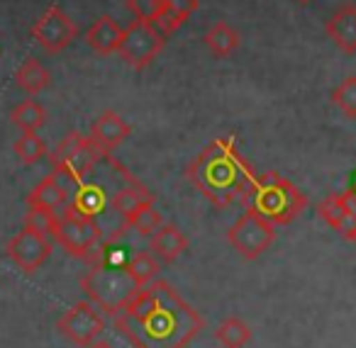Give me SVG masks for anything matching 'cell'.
<instances>
[{
    "label": "cell",
    "instance_id": "cell-6",
    "mask_svg": "<svg viewBox=\"0 0 356 348\" xmlns=\"http://www.w3.org/2000/svg\"><path fill=\"white\" fill-rule=\"evenodd\" d=\"M51 236L59 246H64L71 256H79V258H88L95 251V246L103 241V229L95 222V217L81 215L74 207H66L61 212H56V222Z\"/></svg>",
    "mask_w": 356,
    "mask_h": 348
},
{
    "label": "cell",
    "instance_id": "cell-32",
    "mask_svg": "<svg viewBox=\"0 0 356 348\" xmlns=\"http://www.w3.org/2000/svg\"><path fill=\"white\" fill-rule=\"evenodd\" d=\"M339 200H341V205H344V210H346V217H349V219L356 224V190L341 192Z\"/></svg>",
    "mask_w": 356,
    "mask_h": 348
},
{
    "label": "cell",
    "instance_id": "cell-1",
    "mask_svg": "<svg viewBox=\"0 0 356 348\" xmlns=\"http://www.w3.org/2000/svg\"><path fill=\"white\" fill-rule=\"evenodd\" d=\"M113 319L118 333L134 348H186L205 326L198 309L166 280L139 288Z\"/></svg>",
    "mask_w": 356,
    "mask_h": 348
},
{
    "label": "cell",
    "instance_id": "cell-26",
    "mask_svg": "<svg viewBox=\"0 0 356 348\" xmlns=\"http://www.w3.org/2000/svg\"><path fill=\"white\" fill-rule=\"evenodd\" d=\"M15 156L20 158L25 166H35L37 161L47 156V144L42 137H37V132H25L15 142Z\"/></svg>",
    "mask_w": 356,
    "mask_h": 348
},
{
    "label": "cell",
    "instance_id": "cell-27",
    "mask_svg": "<svg viewBox=\"0 0 356 348\" xmlns=\"http://www.w3.org/2000/svg\"><path fill=\"white\" fill-rule=\"evenodd\" d=\"M332 103H334L349 119H356V76H346V78L332 90Z\"/></svg>",
    "mask_w": 356,
    "mask_h": 348
},
{
    "label": "cell",
    "instance_id": "cell-19",
    "mask_svg": "<svg viewBox=\"0 0 356 348\" xmlns=\"http://www.w3.org/2000/svg\"><path fill=\"white\" fill-rule=\"evenodd\" d=\"M159 268H161V263H159L152 251H134L127 263H124V270H127V275L134 280L137 288L154 283L159 275Z\"/></svg>",
    "mask_w": 356,
    "mask_h": 348
},
{
    "label": "cell",
    "instance_id": "cell-24",
    "mask_svg": "<svg viewBox=\"0 0 356 348\" xmlns=\"http://www.w3.org/2000/svg\"><path fill=\"white\" fill-rule=\"evenodd\" d=\"M156 202V200H154ZM154 202H147V205H142L139 207L134 215H129L127 219L122 222L124 224V229H132V231H137L139 236H152L154 231H156V226L159 224H163V219H161V215H159L156 210H154Z\"/></svg>",
    "mask_w": 356,
    "mask_h": 348
},
{
    "label": "cell",
    "instance_id": "cell-23",
    "mask_svg": "<svg viewBox=\"0 0 356 348\" xmlns=\"http://www.w3.org/2000/svg\"><path fill=\"white\" fill-rule=\"evenodd\" d=\"M10 119L22 132H37V129L47 124V110L37 100H25V103H20L13 110Z\"/></svg>",
    "mask_w": 356,
    "mask_h": 348
},
{
    "label": "cell",
    "instance_id": "cell-22",
    "mask_svg": "<svg viewBox=\"0 0 356 348\" xmlns=\"http://www.w3.org/2000/svg\"><path fill=\"white\" fill-rule=\"evenodd\" d=\"M215 338L222 343V348H244L252 341V329L239 317H229L215 331Z\"/></svg>",
    "mask_w": 356,
    "mask_h": 348
},
{
    "label": "cell",
    "instance_id": "cell-17",
    "mask_svg": "<svg viewBox=\"0 0 356 348\" xmlns=\"http://www.w3.org/2000/svg\"><path fill=\"white\" fill-rule=\"evenodd\" d=\"M154 200H156V197H154L152 192L142 185V183H137L134 178H129L127 185H122L120 190H115V195L110 197V207H113L122 219H127V217L134 215L142 205L154 202Z\"/></svg>",
    "mask_w": 356,
    "mask_h": 348
},
{
    "label": "cell",
    "instance_id": "cell-20",
    "mask_svg": "<svg viewBox=\"0 0 356 348\" xmlns=\"http://www.w3.org/2000/svg\"><path fill=\"white\" fill-rule=\"evenodd\" d=\"M15 83L20 85L25 93L37 95L51 83V74L40 64V61L30 56V59L22 61V66L15 71Z\"/></svg>",
    "mask_w": 356,
    "mask_h": 348
},
{
    "label": "cell",
    "instance_id": "cell-13",
    "mask_svg": "<svg viewBox=\"0 0 356 348\" xmlns=\"http://www.w3.org/2000/svg\"><path fill=\"white\" fill-rule=\"evenodd\" d=\"M186 249H188V236L178 229L176 224H168V222L159 224L156 231L149 236V251L163 265H171L173 260H178Z\"/></svg>",
    "mask_w": 356,
    "mask_h": 348
},
{
    "label": "cell",
    "instance_id": "cell-35",
    "mask_svg": "<svg viewBox=\"0 0 356 348\" xmlns=\"http://www.w3.org/2000/svg\"><path fill=\"white\" fill-rule=\"evenodd\" d=\"M298 3H310V0H298Z\"/></svg>",
    "mask_w": 356,
    "mask_h": 348
},
{
    "label": "cell",
    "instance_id": "cell-34",
    "mask_svg": "<svg viewBox=\"0 0 356 348\" xmlns=\"http://www.w3.org/2000/svg\"><path fill=\"white\" fill-rule=\"evenodd\" d=\"M344 239H346V241H351V244H356V224L351 226L349 231H346V236H344Z\"/></svg>",
    "mask_w": 356,
    "mask_h": 348
},
{
    "label": "cell",
    "instance_id": "cell-7",
    "mask_svg": "<svg viewBox=\"0 0 356 348\" xmlns=\"http://www.w3.org/2000/svg\"><path fill=\"white\" fill-rule=\"evenodd\" d=\"M227 241L242 258L254 260L266 254L268 246L276 241V224H271L257 210L247 207L244 215L227 229Z\"/></svg>",
    "mask_w": 356,
    "mask_h": 348
},
{
    "label": "cell",
    "instance_id": "cell-5",
    "mask_svg": "<svg viewBox=\"0 0 356 348\" xmlns=\"http://www.w3.org/2000/svg\"><path fill=\"white\" fill-rule=\"evenodd\" d=\"M105 156L108 154L90 137H83L81 132H71L66 134V139H61V144L51 151L49 158L54 166V176L64 178L66 183L79 188L86 181V176L98 166L100 158Z\"/></svg>",
    "mask_w": 356,
    "mask_h": 348
},
{
    "label": "cell",
    "instance_id": "cell-4",
    "mask_svg": "<svg viewBox=\"0 0 356 348\" xmlns=\"http://www.w3.org/2000/svg\"><path fill=\"white\" fill-rule=\"evenodd\" d=\"M81 288L90 302L110 317H115L139 290L124 265L108 263H90V270L81 278Z\"/></svg>",
    "mask_w": 356,
    "mask_h": 348
},
{
    "label": "cell",
    "instance_id": "cell-15",
    "mask_svg": "<svg viewBox=\"0 0 356 348\" xmlns=\"http://www.w3.org/2000/svg\"><path fill=\"white\" fill-rule=\"evenodd\" d=\"M66 202H69V188L64 185V181L59 176H47L27 195V207L30 210L61 212L66 207Z\"/></svg>",
    "mask_w": 356,
    "mask_h": 348
},
{
    "label": "cell",
    "instance_id": "cell-29",
    "mask_svg": "<svg viewBox=\"0 0 356 348\" xmlns=\"http://www.w3.org/2000/svg\"><path fill=\"white\" fill-rule=\"evenodd\" d=\"M124 6H127V10L134 15V20L152 22L154 17H156V13L161 10L163 0H127Z\"/></svg>",
    "mask_w": 356,
    "mask_h": 348
},
{
    "label": "cell",
    "instance_id": "cell-11",
    "mask_svg": "<svg viewBox=\"0 0 356 348\" xmlns=\"http://www.w3.org/2000/svg\"><path fill=\"white\" fill-rule=\"evenodd\" d=\"M6 254L20 270H25V273H37V270L49 260L51 241H49V236L42 234V231L25 226V229L17 231V234L8 241Z\"/></svg>",
    "mask_w": 356,
    "mask_h": 348
},
{
    "label": "cell",
    "instance_id": "cell-3",
    "mask_svg": "<svg viewBox=\"0 0 356 348\" xmlns=\"http://www.w3.org/2000/svg\"><path fill=\"white\" fill-rule=\"evenodd\" d=\"M244 202L261 217H266L271 224L286 226L307 207V195L281 173L268 171L261 176L257 173Z\"/></svg>",
    "mask_w": 356,
    "mask_h": 348
},
{
    "label": "cell",
    "instance_id": "cell-18",
    "mask_svg": "<svg viewBox=\"0 0 356 348\" xmlns=\"http://www.w3.org/2000/svg\"><path fill=\"white\" fill-rule=\"evenodd\" d=\"M203 42H205V47H208L210 54H213L215 59H227V56H232L234 51H237L242 37H239V32L234 30L229 22L218 20L208 32H205Z\"/></svg>",
    "mask_w": 356,
    "mask_h": 348
},
{
    "label": "cell",
    "instance_id": "cell-14",
    "mask_svg": "<svg viewBox=\"0 0 356 348\" xmlns=\"http://www.w3.org/2000/svg\"><path fill=\"white\" fill-rule=\"evenodd\" d=\"M129 134H132V127H129L115 110H105V113H100L98 119L93 122L88 137L93 139L105 154H110L115 147H120Z\"/></svg>",
    "mask_w": 356,
    "mask_h": 348
},
{
    "label": "cell",
    "instance_id": "cell-33",
    "mask_svg": "<svg viewBox=\"0 0 356 348\" xmlns=\"http://www.w3.org/2000/svg\"><path fill=\"white\" fill-rule=\"evenodd\" d=\"M86 348H115V346H113V343L100 341V338H98V341H93V343H90V346H86Z\"/></svg>",
    "mask_w": 356,
    "mask_h": 348
},
{
    "label": "cell",
    "instance_id": "cell-30",
    "mask_svg": "<svg viewBox=\"0 0 356 348\" xmlns=\"http://www.w3.org/2000/svg\"><path fill=\"white\" fill-rule=\"evenodd\" d=\"M54 222H56V212L30 210L25 215V226L42 231V234H51V229H54Z\"/></svg>",
    "mask_w": 356,
    "mask_h": 348
},
{
    "label": "cell",
    "instance_id": "cell-12",
    "mask_svg": "<svg viewBox=\"0 0 356 348\" xmlns=\"http://www.w3.org/2000/svg\"><path fill=\"white\" fill-rule=\"evenodd\" d=\"M325 32L332 40V44L344 54H356V6L344 3L337 8L325 22Z\"/></svg>",
    "mask_w": 356,
    "mask_h": 348
},
{
    "label": "cell",
    "instance_id": "cell-10",
    "mask_svg": "<svg viewBox=\"0 0 356 348\" xmlns=\"http://www.w3.org/2000/svg\"><path fill=\"white\" fill-rule=\"evenodd\" d=\"M76 35H79V27H76V22L59 6L47 8L40 20L32 25V37L49 54H59L66 47H71Z\"/></svg>",
    "mask_w": 356,
    "mask_h": 348
},
{
    "label": "cell",
    "instance_id": "cell-31",
    "mask_svg": "<svg viewBox=\"0 0 356 348\" xmlns=\"http://www.w3.org/2000/svg\"><path fill=\"white\" fill-rule=\"evenodd\" d=\"M168 8H173V10H178L181 15L191 17L195 10H198V0H163Z\"/></svg>",
    "mask_w": 356,
    "mask_h": 348
},
{
    "label": "cell",
    "instance_id": "cell-28",
    "mask_svg": "<svg viewBox=\"0 0 356 348\" xmlns=\"http://www.w3.org/2000/svg\"><path fill=\"white\" fill-rule=\"evenodd\" d=\"M188 20L186 15H181L178 10H173V8H168L166 3L161 6V10L156 13V17L152 20V25L156 27V32L159 35H163V37H168V35H173V32L178 30V27L184 25V22Z\"/></svg>",
    "mask_w": 356,
    "mask_h": 348
},
{
    "label": "cell",
    "instance_id": "cell-16",
    "mask_svg": "<svg viewBox=\"0 0 356 348\" xmlns=\"http://www.w3.org/2000/svg\"><path fill=\"white\" fill-rule=\"evenodd\" d=\"M86 42H88L90 49L100 56L118 54L120 42H122V27H120L110 15H103L88 27V32H86Z\"/></svg>",
    "mask_w": 356,
    "mask_h": 348
},
{
    "label": "cell",
    "instance_id": "cell-9",
    "mask_svg": "<svg viewBox=\"0 0 356 348\" xmlns=\"http://www.w3.org/2000/svg\"><path fill=\"white\" fill-rule=\"evenodd\" d=\"M56 331L76 346H90L105 331V319L93 302H76L56 322Z\"/></svg>",
    "mask_w": 356,
    "mask_h": 348
},
{
    "label": "cell",
    "instance_id": "cell-25",
    "mask_svg": "<svg viewBox=\"0 0 356 348\" xmlns=\"http://www.w3.org/2000/svg\"><path fill=\"white\" fill-rule=\"evenodd\" d=\"M320 217L341 236H346V231L354 226V222L346 217V210H344V205H341L339 195H330L320 202Z\"/></svg>",
    "mask_w": 356,
    "mask_h": 348
},
{
    "label": "cell",
    "instance_id": "cell-2",
    "mask_svg": "<svg viewBox=\"0 0 356 348\" xmlns=\"http://www.w3.org/2000/svg\"><path fill=\"white\" fill-rule=\"evenodd\" d=\"M186 178L198 192H203L205 200L215 207L225 210L239 197H247L252 188L254 168L239 156L234 137H220L203 149L186 168Z\"/></svg>",
    "mask_w": 356,
    "mask_h": 348
},
{
    "label": "cell",
    "instance_id": "cell-21",
    "mask_svg": "<svg viewBox=\"0 0 356 348\" xmlns=\"http://www.w3.org/2000/svg\"><path fill=\"white\" fill-rule=\"evenodd\" d=\"M105 202H108V197H105V192L100 190L98 185H93V183H81L79 188H76V195L74 200L69 202V207H74L76 212H81V215H88V217H95L103 212Z\"/></svg>",
    "mask_w": 356,
    "mask_h": 348
},
{
    "label": "cell",
    "instance_id": "cell-8",
    "mask_svg": "<svg viewBox=\"0 0 356 348\" xmlns=\"http://www.w3.org/2000/svg\"><path fill=\"white\" fill-rule=\"evenodd\" d=\"M163 44H166V37L159 35L152 22L132 20L122 30V42H120L118 54L134 71H144L163 51Z\"/></svg>",
    "mask_w": 356,
    "mask_h": 348
}]
</instances>
